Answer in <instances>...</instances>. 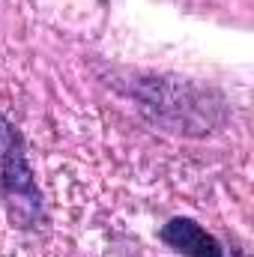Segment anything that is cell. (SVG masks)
I'll return each mask as SVG.
<instances>
[{"label": "cell", "mask_w": 254, "mask_h": 257, "mask_svg": "<svg viewBox=\"0 0 254 257\" xmlns=\"http://www.w3.org/2000/svg\"><path fill=\"white\" fill-rule=\"evenodd\" d=\"M0 194L12 203V212L18 221L30 224L42 212V194L33 183L24 144L15 126L0 114Z\"/></svg>", "instance_id": "1"}, {"label": "cell", "mask_w": 254, "mask_h": 257, "mask_svg": "<svg viewBox=\"0 0 254 257\" xmlns=\"http://www.w3.org/2000/svg\"><path fill=\"white\" fill-rule=\"evenodd\" d=\"M159 236H162V242L177 248L183 257H239V254H230L212 233H206L191 218H171L162 227Z\"/></svg>", "instance_id": "2"}]
</instances>
